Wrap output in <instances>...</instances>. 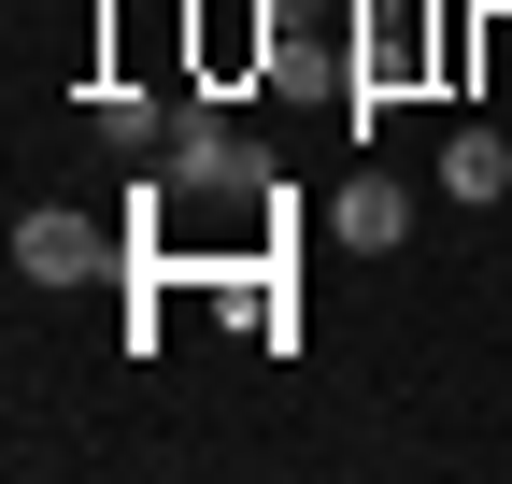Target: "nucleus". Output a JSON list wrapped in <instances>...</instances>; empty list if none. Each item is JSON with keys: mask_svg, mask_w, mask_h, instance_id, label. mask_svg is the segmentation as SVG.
I'll return each instance as SVG.
<instances>
[{"mask_svg": "<svg viewBox=\"0 0 512 484\" xmlns=\"http://www.w3.org/2000/svg\"><path fill=\"white\" fill-rule=\"evenodd\" d=\"M15 271H29V285H100V271H114V242H100L86 214L29 200V214H15Z\"/></svg>", "mask_w": 512, "mask_h": 484, "instance_id": "1", "label": "nucleus"}, {"mask_svg": "<svg viewBox=\"0 0 512 484\" xmlns=\"http://www.w3.org/2000/svg\"><path fill=\"white\" fill-rule=\"evenodd\" d=\"M328 228L356 242V257H399V228H413V200H399V186H384V171H356V186L328 200Z\"/></svg>", "mask_w": 512, "mask_h": 484, "instance_id": "2", "label": "nucleus"}, {"mask_svg": "<svg viewBox=\"0 0 512 484\" xmlns=\"http://www.w3.org/2000/svg\"><path fill=\"white\" fill-rule=\"evenodd\" d=\"M441 186H456V200H498L512 186V143L498 129H456V143H441Z\"/></svg>", "mask_w": 512, "mask_h": 484, "instance_id": "3", "label": "nucleus"}]
</instances>
